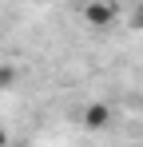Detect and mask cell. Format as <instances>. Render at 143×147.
<instances>
[{
    "instance_id": "obj_2",
    "label": "cell",
    "mask_w": 143,
    "mask_h": 147,
    "mask_svg": "<svg viewBox=\"0 0 143 147\" xmlns=\"http://www.w3.org/2000/svg\"><path fill=\"white\" fill-rule=\"evenodd\" d=\"M107 123H111V107H107V103H92V107L84 111V127H92V131L107 127Z\"/></svg>"
},
{
    "instance_id": "obj_4",
    "label": "cell",
    "mask_w": 143,
    "mask_h": 147,
    "mask_svg": "<svg viewBox=\"0 0 143 147\" xmlns=\"http://www.w3.org/2000/svg\"><path fill=\"white\" fill-rule=\"evenodd\" d=\"M0 147H8V131L4 127H0Z\"/></svg>"
},
{
    "instance_id": "obj_3",
    "label": "cell",
    "mask_w": 143,
    "mask_h": 147,
    "mask_svg": "<svg viewBox=\"0 0 143 147\" xmlns=\"http://www.w3.org/2000/svg\"><path fill=\"white\" fill-rule=\"evenodd\" d=\"M135 28H143V4L135 8Z\"/></svg>"
},
{
    "instance_id": "obj_1",
    "label": "cell",
    "mask_w": 143,
    "mask_h": 147,
    "mask_svg": "<svg viewBox=\"0 0 143 147\" xmlns=\"http://www.w3.org/2000/svg\"><path fill=\"white\" fill-rule=\"evenodd\" d=\"M111 20H115V8H111V4H103V0H92V4H88V24L107 28Z\"/></svg>"
}]
</instances>
